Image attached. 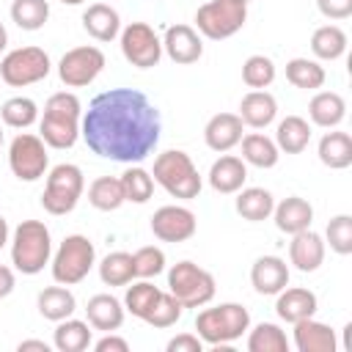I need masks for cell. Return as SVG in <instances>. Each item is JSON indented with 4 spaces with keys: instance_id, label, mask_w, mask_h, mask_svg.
Returning a JSON list of instances; mask_svg holds the SVG:
<instances>
[{
    "instance_id": "20",
    "label": "cell",
    "mask_w": 352,
    "mask_h": 352,
    "mask_svg": "<svg viewBox=\"0 0 352 352\" xmlns=\"http://www.w3.org/2000/svg\"><path fill=\"white\" fill-rule=\"evenodd\" d=\"M248 179V168H245V160L234 157V154H223L220 160L212 162L209 168V184L214 192H223V195H231V192H239L242 184Z\"/></svg>"
},
{
    "instance_id": "33",
    "label": "cell",
    "mask_w": 352,
    "mask_h": 352,
    "mask_svg": "<svg viewBox=\"0 0 352 352\" xmlns=\"http://www.w3.org/2000/svg\"><path fill=\"white\" fill-rule=\"evenodd\" d=\"M311 52L319 60H338L346 52V33L338 25H322L311 36Z\"/></svg>"
},
{
    "instance_id": "53",
    "label": "cell",
    "mask_w": 352,
    "mask_h": 352,
    "mask_svg": "<svg viewBox=\"0 0 352 352\" xmlns=\"http://www.w3.org/2000/svg\"><path fill=\"white\" fill-rule=\"evenodd\" d=\"M58 3H63V6H80V3H85V0H58Z\"/></svg>"
},
{
    "instance_id": "28",
    "label": "cell",
    "mask_w": 352,
    "mask_h": 352,
    "mask_svg": "<svg viewBox=\"0 0 352 352\" xmlns=\"http://www.w3.org/2000/svg\"><path fill=\"white\" fill-rule=\"evenodd\" d=\"M311 143V124L302 116H286L275 129V146L286 154H300Z\"/></svg>"
},
{
    "instance_id": "36",
    "label": "cell",
    "mask_w": 352,
    "mask_h": 352,
    "mask_svg": "<svg viewBox=\"0 0 352 352\" xmlns=\"http://www.w3.org/2000/svg\"><path fill=\"white\" fill-rule=\"evenodd\" d=\"M99 278L104 286H126L135 278V267H132V253L124 250H113L99 261Z\"/></svg>"
},
{
    "instance_id": "2",
    "label": "cell",
    "mask_w": 352,
    "mask_h": 352,
    "mask_svg": "<svg viewBox=\"0 0 352 352\" xmlns=\"http://www.w3.org/2000/svg\"><path fill=\"white\" fill-rule=\"evenodd\" d=\"M82 107L72 91H58L47 99L44 116L38 121V138L50 148H72L80 138Z\"/></svg>"
},
{
    "instance_id": "8",
    "label": "cell",
    "mask_w": 352,
    "mask_h": 352,
    "mask_svg": "<svg viewBox=\"0 0 352 352\" xmlns=\"http://www.w3.org/2000/svg\"><path fill=\"white\" fill-rule=\"evenodd\" d=\"M248 19V3L242 0H209L195 11V28L212 41H223L242 30Z\"/></svg>"
},
{
    "instance_id": "41",
    "label": "cell",
    "mask_w": 352,
    "mask_h": 352,
    "mask_svg": "<svg viewBox=\"0 0 352 352\" xmlns=\"http://www.w3.org/2000/svg\"><path fill=\"white\" fill-rule=\"evenodd\" d=\"M11 19L22 30H38L50 19V3L47 0H14L11 3Z\"/></svg>"
},
{
    "instance_id": "17",
    "label": "cell",
    "mask_w": 352,
    "mask_h": 352,
    "mask_svg": "<svg viewBox=\"0 0 352 352\" xmlns=\"http://www.w3.org/2000/svg\"><path fill=\"white\" fill-rule=\"evenodd\" d=\"M250 283L258 294H278L289 286V264L280 256H261L250 267Z\"/></svg>"
},
{
    "instance_id": "45",
    "label": "cell",
    "mask_w": 352,
    "mask_h": 352,
    "mask_svg": "<svg viewBox=\"0 0 352 352\" xmlns=\"http://www.w3.org/2000/svg\"><path fill=\"white\" fill-rule=\"evenodd\" d=\"M132 267H135V278H157L162 270H165V253L154 245H146V248H138L132 253Z\"/></svg>"
},
{
    "instance_id": "1",
    "label": "cell",
    "mask_w": 352,
    "mask_h": 352,
    "mask_svg": "<svg viewBox=\"0 0 352 352\" xmlns=\"http://www.w3.org/2000/svg\"><path fill=\"white\" fill-rule=\"evenodd\" d=\"M160 110L138 88H110L91 99L80 118L85 146L113 162H143L160 143Z\"/></svg>"
},
{
    "instance_id": "37",
    "label": "cell",
    "mask_w": 352,
    "mask_h": 352,
    "mask_svg": "<svg viewBox=\"0 0 352 352\" xmlns=\"http://www.w3.org/2000/svg\"><path fill=\"white\" fill-rule=\"evenodd\" d=\"M160 294H162V289H157L154 283H148L146 278H140L138 283L126 286V294H124V311H129L132 316H138V319L146 322V316L151 314V308H154V302L160 300Z\"/></svg>"
},
{
    "instance_id": "50",
    "label": "cell",
    "mask_w": 352,
    "mask_h": 352,
    "mask_svg": "<svg viewBox=\"0 0 352 352\" xmlns=\"http://www.w3.org/2000/svg\"><path fill=\"white\" fill-rule=\"evenodd\" d=\"M16 349H19V352H30V349H36V352H50V344H47V341H38V338H28V341H19Z\"/></svg>"
},
{
    "instance_id": "47",
    "label": "cell",
    "mask_w": 352,
    "mask_h": 352,
    "mask_svg": "<svg viewBox=\"0 0 352 352\" xmlns=\"http://www.w3.org/2000/svg\"><path fill=\"white\" fill-rule=\"evenodd\" d=\"M316 8L327 19H346V16H352V0H316Z\"/></svg>"
},
{
    "instance_id": "34",
    "label": "cell",
    "mask_w": 352,
    "mask_h": 352,
    "mask_svg": "<svg viewBox=\"0 0 352 352\" xmlns=\"http://www.w3.org/2000/svg\"><path fill=\"white\" fill-rule=\"evenodd\" d=\"M124 201H126L124 187H121V179L116 176H99L88 187V204L99 212H116Z\"/></svg>"
},
{
    "instance_id": "31",
    "label": "cell",
    "mask_w": 352,
    "mask_h": 352,
    "mask_svg": "<svg viewBox=\"0 0 352 352\" xmlns=\"http://www.w3.org/2000/svg\"><path fill=\"white\" fill-rule=\"evenodd\" d=\"M242 160L248 165H256V168H275L278 165V146L272 138L261 135V132H250V135H242Z\"/></svg>"
},
{
    "instance_id": "26",
    "label": "cell",
    "mask_w": 352,
    "mask_h": 352,
    "mask_svg": "<svg viewBox=\"0 0 352 352\" xmlns=\"http://www.w3.org/2000/svg\"><path fill=\"white\" fill-rule=\"evenodd\" d=\"M308 116L316 126L322 129H336L344 116H346V102L341 94L336 91H319L311 102H308Z\"/></svg>"
},
{
    "instance_id": "42",
    "label": "cell",
    "mask_w": 352,
    "mask_h": 352,
    "mask_svg": "<svg viewBox=\"0 0 352 352\" xmlns=\"http://www.w3.org/2000/svg\"><path fill=\"white\" fill-rule=\"evenodd\" d=\"M275 80V63L267 55H250L242 63V82L253 91H264Z\"/></svg>"
},
{
    "instance_id": "39",
    "label": "cell",
    "mask_w": 352,
    "mask_h": 352,
    "mask_svg": "<svg viewBox=\"0 0 352 352\" xmlns=\"http://www.w3.org/2000/svg\"><path fill=\"white\" fill-rule=\"evenodd\" d=\"M248 352H289V338L278 324L261 322L248 336Z\"/></svg>"
},
{
    "instance_id": "16",
    "label": "cell",
    "mask_w": 352,
    "mask_h": 352,
    "mask_svg": "<svg viewBox=\"0 0 352 352\" xmlns=\"http://www.w3.org/2000/svg\"><path fill=\"white\" fill-rule=\"evenodd\" d=\"M289 261L300 270V272H316L324 261V239L305 228V231H297L292 234V242H289Z\"/></svg>"
},
{
    "instance_id": "13",
    "label": "cell",
    "mask_w": 352,
    "mask_h": 352,
    "mask_svg": "<svg viewBox=\"0 0 352 352\" xmlns=\"http://www.w3.org/2000/svg\"><path fill=\"white\" fill-rule=\"evenodd\" d=\"M121 52L138 69H151L162 58V41L146 22H129L121 33Z\"/></svg>"
},
{
    "instance_id": "23",
    "label": "cell",
    "mask_w": 352,
    "mask_h": 352,
    "mask_svg": "<svg viewBox=\"0 0 352 352\" xmlns=\"http://www.w3.org/2000/svg\"><path fill=\"white\" fill-rule=\"evenodd\" d=\"M88 324L102 333H113L124 324V302L113 294H94L85 305Z\"/></svg>"
},
{
    "instance_id": "11",
    "label": "cell",
    "mask_w": 352,
    "mask_h": 352,
    "mask_svg": "<svg viewBox=\"0 0 352 352\" xmlns=\"http://www.w3.org/2000/svg\"><path fill=\"white\" fill-rule=\"evenodd\" d=\"M47 162H50L47 143L38 135L19 132L11 140V146H8V165H11V173L19 182H36V179H41L47 173Z\"/></svg>"
},
{
    "instance_id": "24",
    "label": "cell",
    "mask_w": 352,
    "mask_h": 352,
    "mask_svg": "<svg viewBox=\"0 0 352 352\" xmlns=\"http://www.w3.org/2000/svg\"><path fill=\"white\" fill-rule=\"evenodd\" d=\"M236 116L242 118V124H248V126H253V129H264V126H270V124L275 121V116H278V102H275V96L267 94V91H250V94L242 96Z\"/></svg>"
},
{
    "instance_id": "7",
    "label": "cell",
    "mask_w": 352,
    "mask_h": 352,
    "mask_svg": "<svg viewBox=\"0 0 352 352\" xmlns=\"http://www.w3.org/2000/svg\"><path fill=\"white\" fill-rule=\"evenodd\" d=\"M82 187H85V179H82V170L72 162H60L55 165L50 173H47V187L41 192V206L44 212L50 214H69L80 195H82Z\"/></svg>"
},
{
    "instance_id": "22",
    "label": "cell",
    "mask_w": 352,
    "mask_h": 352,
    "mask_svg": "<svg viewBox=\"0 0 352 352\" xmlns=\"http://www.w3.org/2000/svg\"><path fill=\"white\" fill-rule=\"evenodd\" d=\"M316 294L311 289H302V286H292V289H280L278 292V300H275V311L283 322L294 324L300 319H308L316 314Z\"/></svg>"
},
{
    "instance_id": "4",
    "label": "cell",
    "mask_w": 352,
    "mask_h": 352,
    "mask_svg": "<svg viewBox=\"0 0 352 352\" xmlns=\"http://www.w3.org/2000/svg\"><path fill=\"white\" fill-rule=\"evenodd\" d=\"M52 236L41 220H22L11 236V264L22 275H36L50 264Z\"/></svg>"
},
{
    "instance_id": "3",
    "label": "cell",
    "mask_w": 352,
    "mask_h": 352,
    "mask_svg": "<svg viewBox=\"0 0 352 352\" xmlns=\"http://www.w3.org/2000/svg\"><path fill=\"white\" fill-rule=\"evenodd\" d=\"M151 176H154V182H157L168 195L182 198V201L198 198V192H201V187H204L195 162L190 160L187 151H179V148H168V151L157 154Z\"/></svg>"
},
{
    "instance_id": "46",
    "label": "cell",
    "mask_w": 352,
    "mask_h": 352,
    "mask_svg": "<svg viewBox=\"0 0 352 352\" xmlns=\"http://www.w3.org/2000/svg\"><path fill=\"white\" fill-rule=\"evenodd\" d=\"M168 352H201L204 349V341L198 338V333H179L168 341L165 346Z\"/></svg>"
},
{
    "instance_id": "19",
    "label": "cell",
    "mask_w": 352,
    "mask_h": 352,
    "mask_svg": "<svg viewBox=\"0 0 352 352\" xmlns=\"http://www.w3.org/2000/svg\"><path fill=\"white\" fill-rule=\"evenodd\" d=\"M242 118L236 113H217L204 126V140L212 151H231L242 140Z\"/></svg>"
},
{
    "instance_id": "35",
    "label": "cell",
    "mask_w": 352,
    "mask_h": 352,
    "mask_svg": "<svg viewBox=\"0 0 352 352\" xmlns=\"http://www.w3.org/2000/svg\"><path fill=\"white\" fill-rule=\"evenodd\" d=\"M324 69L319 60L314 58H292L286 63V80L294 85V88H302V91H316L324 85Z\"/></svg>"
},
{
    "instance_id": "10",
    "label": "cell",
    "mask_w": 352,
    "mask_h": 352,
    "mask_svg": "<svg viewBox=\"0 0 352 352\" xmlns=\"http://www.w3.org/2000/svg\"><path fill=\"white\" fill-rule=\"evenodd\" d=\"M52 63L41 47H16L0 60V80L11 88L41 82L50 74Z\"/></svg>"
},
{
    "instance_id": "5",
    "label": "cell",
    "mask_w": 352,
    "mask_h": 352,
    "mask_svg": "<svg viewBox=\"0 0 352 352\" xmlns=\"http://www.w3.org/2000/svg\"><path fill=\"white\" fill-rule=\"evenodd\" d=\"M250 327V314L239 302H220L214 308H204L195 316V330L204 344L226 346L236 341Z\"/></svg>"
},
{
    "instance_id": "52",
    "label": "cell",
    "mask_w": 352,
    "mask_h": 352,
    "mask_svg": "<svg viewBox=\"0 0 352 352\" xmlns=\"http://www.w3.org/2000/svg\"><path fill=\"white\" fill-rule=\"evenodd\" d=\"M6 44H8V33H6V28H3V22H0V52L6 50Z\"/></svg>"
},
{
    "instance_id": "12",
    "label": "cell",
    "mask_w": 352,
    "mask_h": 352,
    "mask_svg": "<svg viewBox=\"0 0 352 352\" xmlns=\"http://www.w3.org/2000/svg\"><path fill=\"white\" fill-rule=\"evenodd\" d=\"M104 69V52L99 47H74L69 52H63V58L58 60V77L66 88H82L91 85Z\"/></svg>"
},
{
    "instance_id": "44",
    "label": "cell",
    "mask_w": 352,
    "mask_h": 352,
    "mask_svg": "<svg viewBox=\"0 0 352 352\" xmlns=\"http://www.w3.org/2000/svg\"><path fill=\"white\" fill-rule=\"evenodd\" d=\"M182 314H184V305L170 292H162L160 300L154 302L151 314L146 316V324H151V327H170V324H176L182 319Z\"/></svg>"
},
{
    "instance_id": "43",
    "label": "cell",
    "mask_w": 352,
    "mask_h": 352,
    "mask_svg": "<svg viewBox=\"0 0 352 352\" xmlns=\"http://www.w3.org/2000/svg\"><path fill=\"white\" fill-rule=\"evenodd\" d=\"M324 239H327L333 253L349 256L352 253V217L349 214H336L324 228Z\"/></svg>"
},
{
    "instance_id": "30",
    "label": "cell",
    "mask_w": 352,
    "mask_h": 352,
    "mask_svg": "<svg viewBox=\"0 0 352 352\" xmlns=\"http://www.w3.org/2000/svg\"><path fill=\"white\" fill-rule=\"evenodd\" d=\"M52 346L58 352H82L91 346V324L80 319H60L52 333Z\"/></svg>"
},
{
    "instance_id": "27",
    "label": "cell",
    "mask_w": 352,
    "mask_h": 352,
    "mask_svg": "<svg viewBox=\"0 0 352 352\" xmlns=\"http://www.w3.org/2000/svg\"><path fill=\"white\" fill-rule=\"evenodd\" d=\"M319 160L330 170H344L352 165V138L349 132H324L319 140Z\"/></svg>"
},
{
    "instance_id": "14",
    "label": "cell",
    "mask_w": 352,
    "mask_h": 352,
    "mask_svg": "<svg viewBox=\"0 0 352 352\" xmlns=\"http://www.w3.org/2000/svg\"><path fill=\"white\" fill-rule=\"evenodd\" d=\"M195 214L187 206L168 204L151 214V234L160 242H187L195 234Z\"/></svg>"
},
{
    "instance_id": "15",
    "label": "cell",
    "mask_w": 352,
    "mask_h": 352,
    "mask_svg": "<svg viewBox=\"0 0 352 352\" xmlns=\"http://www.w3.org/2000/svg\"><path fill=\"white\" fill-rule=\"evenodd\" d=\"M162 50L173 63H195L204 55V41L195 28L190 25H170L162 38Z\"/></svg>"
},
{
    "instance_id": "6",
    "label": "cell",
    "mask_w": 352,
    "mask_h": 352,
    "mask_svg": "<svg viewBox=\"0 0 352 352\" xmlns=\"http://www.w3.org/2000/svg\"><path fill=\"white\" fill-rule=\"evenodd\" d=\"M94 261H96L94 242L82 234H69L52 256V278L55 283L74 286L94 270Z\"/></svg>"
},
{
    "instance_id": "25",
    "label": "cell",
    "mask_w": 352,
    "mask_h": 352,
    "mask_svg": "<svg viewBox=\"0 0 352 352\" xmlns=\"http://www.w3.org/2000/svg\"><path fill=\"white\" fill-rule=\"evenodd\" d=\"M82 28L91 38L96 41H113L121 33V16L113 6L107 3H94L82 14Z\"/></svg>"
},
{
    "instance_id": "55",
    "label": "cell",
    "mask_w": 352,
    "mask_h": 352,
    "mask_svg": "<svg viewBox=\"0 0 352 352\" xmlns=\"http://www.w3.org/2000/svg\"><path fill=\"white\" fill-rule=\"evenodd\" d=\"M242 3H250V0H242Z\"/></svg>"
},
{
    "instance_id": "21",
    "label": "cell",
    "mask_w": 352,
    "mask_h": 352,
    "mask_svg": "<svg viewBox=\"0 0 352 352\" xmlns=\"http://www.w3.org/2000/svg\"><path fill=\"white\" fill-rule=\"evenodd\" d=\"M272 217H275L278 231H283V234L292 236V234H297V231L311 228L314 206H311L305 198H300V195H289V198H283L280 204H275Z\"/></svg>"
},
{
    "instance_id": "54",
    "label": "cell",
    "mask_w": 352,
    "mask_h": 352,
    "mask_svg": "<svg viewBox=\"0 0 352 352\" xmlns=\"http://www.w3.org/2000/svg\"><path fill=\"white\" fill-rule=\"evenodd\" d=\"M0 146H3V126H0Z\"/></svg>"
},
{
    "instance_id": "49",
    "label": "cell",
    "mask_w": 352,
    "mask_h": 352,
    "mask_svg": "<svg viewBox=\"0 0 352 352\" xmlns=\"http://www.w3.org/2000/svg\"><path fill=\"white\" fill-rule=\"evenodd\" d=\"M11 292H14V272H11V267L0 264V300L8 297Z\"/></svg>"
},
{
    "instance_id": "51",
    "label": "cell",
    "mask_w": 352,
    "mask_h": 352,
    "mask_svg": "<svg viewBox=\"0 0 352 352\" xmlns=\"http://www.w3.org/2000/svg\"><path fill=\"white\" fill-rule=\"evenodd\" d=\"M8 242V223H6V217H0V248Z\"/></svg>"
},
{
    "instance_id": "38",
    "label": "cell",
    "mask_w": 352,
    "mask_h": 352,
    "mask_svg": "<svg viewBox=\"0 0 352 352\" xmlns=\"http://www.w3.org/2000/svg\"><path fill=\"white\" fill-rule=\"evenodd\" d=\"M0 118H3V124L11 126V129H28L30 124H36L38 107H36V102H33L30 96H11V99L3 102Z\"/></svg>"
},
{
    "instance_id": "40",
    "label": "cell",
    "mask_w": 352,
    "mask_h": 352,
    "mask_svg": "<svg viewBox=\"0 0 352 352\" xmlns=\"http://www.w3.org/2000/svg\"><path fill=\"white\" fill-rule=\"evenodd\" d=\"M121 187H124V198L132 204H146L154 195V176L140 168V165H129L121 173Z\"/></svg>"
},
{
    "instance_id": "18",
    "label": "cell",
    "mask_w": 352,
    "mask_h": 352,
    "mask_svg": "<svg viewBox=\"0 0 352 352\" xmlns=\"http://www.w3.org/2000/svg\"><path fill=\"white\" fill-rule=\"evenodd\" d=\"M294 346L297 352H336V330L324 322H316L314 316L294 322Z\"/></svg>"
},
{
    "instance_id": "29",
    "label": "cell",
    "mask_w": 352,
    "mask_h": 352,
    "mask_svg": "<svg viewBox=\"0 0 352 352\" xmlns=\"http://www.w3.org/2000/svg\"><path fill=\"white\" fill-rule=\"evenodd\" d=\"M74 308H77V300H74V294L63 283L47 286V289L38 292V314L44 319H50V322L69 319L74 314Z\"/></svg>"
},
{
    "instance_id": "9",
    "label": "cell",
    "mask_w": 352,
    "mask_h": 352,
    "mask_svg": "<svg viewBox=\"0 0 352 352\" xmlns=\"http://www.w3.org/2000/svg\"><path fill=\"white\" fill-rule=\"evenodd\" d=\"M168 292L184 308H201L214 297V278L192 261H179L168 272Z\"/></svg>"
},
{
    "instance_id": "32",
    "label": "cell",
    "mask_w": 352,
    "mask_h": 352,
    "mask_svg": "<svg viewBox=\"0 0 352 352\" xmlns=\"http://www.w3.org/2000/svg\"><path fill=\"white\" fill-rule=\"evenodd\" d=\"M272 209H275V198H272V192L264 190V187H245V190H239V195H236V212H239L245 220H250V223L267 220V217L272 214Z\"/></svg>"
},
{
    "instance_id": "48",
    "label": "cell",
    "mask_w": 352,
    "mask_h": 352,
    "mask_svg": "<svg viewBox=\"0 0 352 352\" xmlns=\"http://www.w3.org/2000/svg\"><path fill=\"white\" fill-rule=\"evenodd\" d=\"M94 349H96V352H129V344H126V338L107 333L104 338H99V341L94 344Z\"/></svg>"
}]
</instances>
